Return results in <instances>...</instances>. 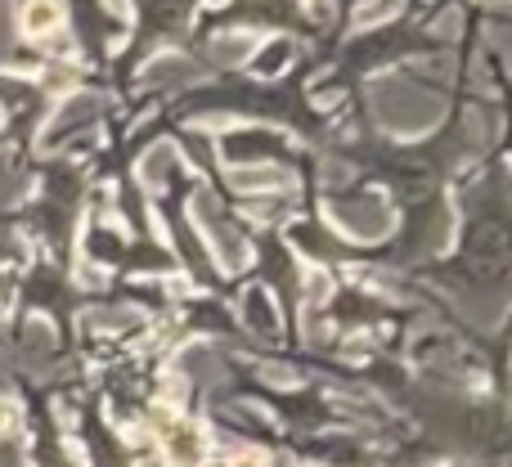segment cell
Returning a JSON list of instances; mask_svg holds the SVG:
<instances>
[{"label": "cell", "mask_w": 512, "mask_h": 467, "mask_svg": "<svg viewBox=\"0 0 512 467\" xmlns=\"http://www.w3.org/2000/svg\"><path fill=\"white\" fill-rule=\"evenodd\" d=\"M198 467H230V459H203Z\"/></svg>", "instance_id": "obj_5"}, {"label": "cell", "mask_w": 512, "mask_h": 467, "mask_svg": "<svg viewBox=\"0 0 512 467\" xmlns=\"http://www.w3.org/2000/svg\"><path fill=\"white\" fill-rule=\"evenodd\" d=\"M59 23H63L59 0H27L23 5V32L27 36H50Z\"/></svg>", "instance_id": "obj_2"}, {"label": "cell", "mask_w": 512, "mask_h": 467, "mask_svg": "<svg viewBox=\"0 0 512 467\" xmlns=\"http://www.w3.org/2000/svg\"><path fill=\"white\" fill-rule=\"evenodd\" d=\"M153 432L162 436V450H167V459L176 467H198L207 459V436L198 423H189V418H176L167 414V409H158L153 414Z\"/></svg>", "instance_id": "obj_1"}, {"label": "cell", "mask_w": 512, "mask_h": 467, "mask_svg": "<svg viewBox=\"0 0 512 467\" xmlns=\"http://www.w3.org/2000/svg\"><path fill=\"white\" fill-rule=\"evenodd\" d=\"M230 467H270V459H265L261 450H239V454L230 459Z\"/></svg>", "instance_id": "obj_3"}, {"label": "cell", "mask_w": 512, "mask_h": 467, "mask_svg": "<svg viewBox=\"0 0 512 467\" xmlns=\"http://www.w3.org/2000/svg\"><path fill=\"white\" fill-rule=\"evenodd\" d=\"M14 427V405H0V432H9Z\"/></svg>", "instance_id": "obj_4"}, {"label": "cell", "mask_w": 512, "mask_h": 467, "mask_svg": "<svg viewBox=\"0 0 512 467\" xmlns=\"http://www.w3.org/2000/svg\"><path fill=\"white\" fill-rule=\"evenodd\" d=\"M306 467H319V463H306Z\"/></svg>", "instance_id": "obj_6"}]
</instances>
